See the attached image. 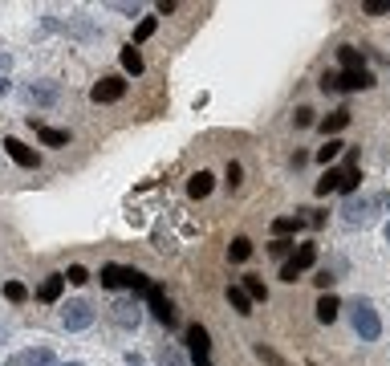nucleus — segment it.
<instances>
[{"label":"nucleus","instance_id":"473e14b6","mask_svg":"<svg viewBox=\"0 0 390 366\" xmlns=\"http://www.w3.org/2000/svg\"><path fill=\"white\" fill-rule=\"evenodd\" d=\"M289 249H292V240H273V244H268L273 256H289Z\"/></svg>","mask_w":390,"mask_h":366},{"label":"nucleus","instance_id":"ddd939ff","mask_svg":"<svg viewBox=\"0 0 390 366\" xmlns=\"http://www.w3.org/2000/svg\"><path fill=\"white\" fill-rule=\"evenodd\" d=\"M61 289H65V273H53V277H45V281H41L37 297L45 301V305H53V301H61Z\"/></svg>","mask_w":390,"mask_h":366},{"label":"nucleus","instance_id":"ea45409f","mask_svg":"<svg viewBox=\"0 0 390 366\" xmlns=\"http://www.w3.org/2000/svg\"><path fill=\"white\" fill-rule=\"evenodd\" d=\"M53 366H81V362H53Z\"/></svg>","mask_w":390,"mask_h":366},{"label":"nucleus","instance_id":"dca6fc26","mask_svg":"<svg viewBox=\"0 0 390 366\" xmlns=\"http://www.w3.org/2000/svg\"><path fill=\"white\" fill-rule=\"evenodd\" d=\"M187 342H191V354H208V350H211V342H208V326L191 321V326H187Z\"/></svg>","mask_w":390,"mask_h":366},{"label":"nucleus","instance_id":"aec40b11","mask_svg":"<svg viewBox=\"0 0 390 366\" xmlns=\"http://www.w3.org/2000/svg\"><path fill=\"white\" fill-rule=\"evenodd\" d=\"M297 228H301V216H276L273 220V236H276V240H289Z\"/></svg>","mask_w":390,"mask_h":366},{"label":"nucleus","instance_id":"393cba45","mask_svg":"<svg viewBox=\"0 0 390 366\" xmlns=\"http://www.w3.org/2000/svg\"><path fill=\"white\" fill-rule=\"evenodd\" d=\"M228 256H232L236 265L248 261V256H252V240H248V236H236V240H232V249H228Z\"/></svg>","mask_w":390,"mask_h":366},{"label":"nucleus","instance_id":"b1692460","mask_svg":"<svg viewBox=\"0 0 390 366\" xmlns=\"http://www.w3.org/2000/svg\"><path fill=\"white\" fill-rule=\"evenodd\" d=\"M338 61H341L345 69H362L366 53H362V49H354V45H341V49H338Z\"/></svg>","mask_w":390,"mask_h":366},{"label":"nucleus","instance_id":"39448f33","mask_svg":"<svg viewBox=\"0 0 390 366\" xmlns=\"http://www.w3.org/2000/svg\"><path fill=\"white\" fill-rule=\"evenodd\" d=\"M146 305H150V314H155V321H159V326H175V305L167 301V293H162L159 285L146 293Z\"/></svg>","mask_w":390,"mask_h":366},{"label":"nucleus","instance_id":"4be33fe9","mask_svg":"<svg viewBox=\"0 0 390 366\" xmlns=\"http://www.w3.org/2000/svg\"><path fill=\"white\" fill-rule=\"evenodd\" d=\"M338 183H341V167H329L321 179H317V187H313V191H317V196H329V191H338Z\"/></svg>","mask_w":390,"mask_h":366},{"label":"nucleus","instance_id":"e433bc0d","mask_svg":"<svg viewBox=\"0 0 390 366\" xmlns=\"http://www.w3.org/2000/svg\"><path fill=\"white\" fill-rule=\"evenodd\" d=\"M191 366H211V358L208 354H191Z\"/></svg>","mask_w":390,"mask_h":366},{"label":"nucleus","instance_id":"4468645a","mask_svg":"<svg viewBox=\"0 0 390 366\" xmlns=\"http://www.w3.org/2000/svg\"><path fill=\"white\" fill-rule=\"evenodd\" d=\"M211 187H215V179H211L208 171H195L191 179H187V196H191V200H203V196H211Z\"/></svg>","mask_w":390,"mask_h":366},{"label":"nucleus","instance_id":"a878e982","mask_svg":"<svg viewBox=\"0 0 390 366\" xmlns=\"http://www.w3.org/2000/svg\"><path fill=\"white\" fill-rule=\"evenodd\" d=\"M155 29H159V20H155V17H143V20H138V29H134V41H130V45L138 49V45L146 41V37L155 33Z\"/></svg>","mask_w":390,"mask_h":366},{"label":"nucleus","instance_id":"7ed1b4c3","mask_svg":"<svg viewBox=\"0 0 390 366\" xmlns=\"http://www.w3.org/2000/svg\"><path fill=\"white\" fill-rule=\"evenodd\" d=\"M313 261H317V249H313V244H297V252H292L289 261H285V268H280V281L292 285L309 265H313Z\"/></svg>","mask_w":390,"mask_h":366},{"label":"nucleus","instance_id":"1a4fd4ad","mask_svg":"<svg viewBox=\"0 0 390 366\" xmlns=\"http://www.w3.org/2000/svg\"><path fill=\"white\" fill-rule=\"evenodd\" d=\"M8 366H53V350L49 346H32V350H20L8 358Z\"/></svg>","mask_w":390,"mask_h":366},{"label":"nucleus","instance_id":"9b49d317","mask_svg":"<svg viewBox=\"0 0 390 366\" xmlns=\"http://www.w3.org/2000/svg\"><path fill=\"white\" fill-rule=\"evenodd\" d=\"M29 126L37 131V138H41L45 147H65V143H69V134H65V131H57V126H45V122H37L32 114H29Z\"/></svg>","mask_w":390,"mask_h":366},{"label":"nucleus","instance_id":"0eeeda50","mask_svg":"<svg viewBox=\"0 0 390 366\" xmlns=\"http://www.w3.org/2000/svg\"><path fill=\"white\" fill-rule=\"evenodd\" d=\"M110 317H114V326H122V330H134L138 326V301L130 297V301H114L110 305Z\"/></svg>","mask_w":390,"mask_h":366},{"label":"nucleus","instance_id":"72a5a7b5","mask_svg":"<svg viewBox=\"0 0 390 366\" xmlns=\"http://www.w3.org/2000/svg\"><path fill=\"white\" fill-rule=\"evenodd\" d=\"M228 187H240V163L236 159L228 163Z\"/></svg>","mask_w":390,"mask_h":366},{"label":"nucleus","instance_id":"f8f14e48","mask_svg":"<svg viewBox=\"0 0 390 366\" xmlns=\"http://www.w3.org/2000/svg\"><path fill=\"white\" fill-rule=\"evenodd\" d=\"M98 281L106 285V289H126V281H130V268H126V265H102V273H98Z\"/></svg>","mask_w":390,"mask_h":366},{"label":"nucleus","instance_id":"c756f323","mask_svg":"<svg viewBox=\"0 0 390 366\" xmlns=\"http://www.w3.org/2000/svg\"><path fill=\"white\" fill-rule=\"evenodd\" d=\"M65 281H69V285H85V281H90V273H85L81 265H69V268H65Z\"/></svg>","mask_w":390,"mask_h":366},{"label":"nucleus","instance_id":"f257e3e1","mask_svg":"<svg viewBox=\"0 0 390 366\" xmlns=\"http://www.w3.org/2000/svg\"><path fill=\"white\" fill-rule=\"evenodd\" d=\"M350 321H354V333L362 338V342H378L382 317H378V309H374V301H366V297L350 301Z\"/></svg>","mask_w":390,"mask_h":366},{"label":"nucleus","instance_id":"20e7f679","mask_svg":"<svg viewBox=\"0 0 390 366\" xmlns=\"http://www.w3.org/2000/svg\"><path fill=\"white\" fill-rule=\"evenodd\" d=\"M20 94H25V102H29V106H53V102L61 98L57 82H29Z\"/></svg>","mask_w":390,"mask_h":366},{"label":"nucleus","instance_id":"cd10ccee","mask_svg":"<svg viewBox=\"0 0 390 366\" xmlns=\"http://www.w3.org/2000/svg\"><path fill=\"white\" fill-rule=\"evenodd\" d=\"M341 155V143L338 138H325V147H317V163H333Z\"/></svg>","mask_w":390,"mask_h":366},{"label":"nucleus","instance_id":"f03ea898","mask_svg":"<svg viewBox=\"0 0 390 366\" xmlns=\"http://www.w3.org/2000/svg\"><path fill=\"white\" fill-rule=\"evenodd\" d=\"M94 305H90V301H81V297H69L61 305V326L65 330H90V326H94Z\"/></svg>","mask_w":390,"mask_h":366},{"label":"nucleus","instance_id":"5701e85b","mask_svg":"<svg viewBox=\"0 0 390 366\" xmlns=\"http://www.w3.org/2000/svg\"><path fill=\"white\" fill-rule=\"evenodd\" d=\"M345 122H350V110H333V114L321 118V131L325 134H338V131H345Z\"/></svg>","mask_w":390,"mask_h":366},{"label":"nucleus","instance_id":"bb28decb","mask_svg":"<svg viewBox=\"0 0 390 366\" xmlns=\"http://www.w3.org/2000/svg\"><path fill=\"white\" fill-rule=\"evenodd\" d=\"M155 358H159V366H187V358H183V354H179L175 346H162L159 354H155Z\"/></svg>","mask_w":390,"mask_h":366},{"label":"nucleus","instance_id":"4c0bfd02","mask_svg":"<svg viewBox=\"0 0 390 366\" xmlns=\"http://www.w3.org/2000/svg\"><path fill=\"white\" fill-rule=\"evenodd\" d=\"M0 94H8V82H4V78H0Z\"/></svg>","mask_w":390,"mask_h":366},{"label":"nucleus","instance_id":"f3484780","mask_svg":"<svg viewBox=\"0 0 390 366\" xmlns=\"http://www.w3.org/2000/svg\"><path fill=\"white\" fill-rule=\"evenodd\" d=\"M338 309H341L338 297H329V293H321V297H317V321H321V326L338 321Z\"/></svg>","mask_w":390,"mask_h":366},{"label":"nucleus","instance_id":"c85d7f7f","mask_svg":"<svg viewBox=\"0 0 390 366\" xmlns=\"http://www.w3.org/2000/svg\"><path fill=\"white\" fill-rule=\"evenodd\" d=\"M4 297L13 301V305H20V301H29V289L20 281H4Z\"/></svg>","mask_w":390,"mask_h":366},{"label":"nucleus","instance_id":"c9c22d12","mask_svg":"<svg viewBox=\"0 0 390 366\" xmlns=\"http://www.w3.org/2000/svg\"><path fill=\"white\" fill-rule=\"evenodd\" d=\"M313 281H317V289H321V293H325V289H329V285H333V277H329V273H317V277H313Z\"/></svg>","mask_w":390,"mask_h":366},{"label":"nucleus","instance_id":"2eb2a0df","mask_svg":"<svg viewBox=\"0 0 390 366\" xmlns=\"http://www.w3.org/2000/svg\"><path fill=\"white\" fill-rule=\"evenodd\" d=\"M370 208H374L370 200H350L341 208V212H345V224H366V220H370Z\"/></svg>","mask_w":390,"mask_h":366},{"label":"nucleus","instance_id":"a211bd4d","mask_svg":"<svg viewBox=\"0 0 390 366\" xmlns=\"http://www.w3.org/2000/svg\"><path fill=\"white\" fill-rule=\"evenodd\" d=\"M228 305H232V309H236V314H252V297H248V293H244L240 285H228Z\"/></svg>","mask_w":390,"mask_h":366},{"label":"nucleus","instance_id":"58836bf2","mask_svg":"<svg viewBox=\"0 0 390 366\" xmlns=\"http://www.w3.org/2000/svg\"><path fill=\"white\" fill-rule=\"evenodd\" d=\"M4 338H8V326H0V342H4Z\"/></svg>","mask_w":390,"mask_h":366},{"label":"nucleus","instance_id":"2f4dec72","mask_svg":"<svg viewBox=\"0 0 390 366\" xmlns=\"http://www.w3.org/2000/svg\"><path fill=\"white\" fill-rule=\"evenodd\" d=\"M292 122H297V126H313V110H309V106H301V110L292 114Z\"/></svg>","mask_w":390,"mask_h":366},{"label":"nucleus","instance_id":"6e6552de","mask_svg":"<svg viewBox=\"0 0 390 366\" xmlns=\"http://www.w3.org/2000/svg\"><path fill=\"white\" fill-rule=\"evenodd\" d=\"M4 150H8V159H13L16 167H29V171H32V167L41 163V155H37L32 147H25L20 138H4Z\"/></svg>","mask_w":390,"mask_h":366},{"label":"nucleus","instance_id":"423d86ee","mask_svg":"<svg viewBox=\"0 0 390 366\" xmlns=\"http://www.w3.org/2000/svg\"><path fill=\"white\" fill-rule=\"evenodd\" d=\"M122 94H126V82H122V78H102V82H94V90H90V98L94 102H102V106H106V102H118L122 98Z\"/></svg>","mask_w":390,"mask_h":366},{"label":"nucleus","instance_id":"9d476101","mask_svg":"<svg viewBox=\"0 0 390 366\" xmlns=\"http://www.w3.org/2000/svg\"><path fill=\"white\" fill-rule=\"evenodd\" d=\"M370 85H374L370 69H345V73H338L333 90H370Z\"/></svg>","mask_w":390,"mask_h":366},{"label":"nucleus","instance_id":"7c9ffc66","mask_svg":"<svg viewBox=\"0 0 390 366\" xmlns=\"http://www.w3.org/2000/svg\"><path fill=\"white\" fill-rule=\"evenodd\" d=\"M256 358H264L268 366H285V358H280V354H273V350H268V346H260V342H256Z\"/></svg>","mask_w":390,"mask_h":366},{"label":"nucleus","instance_id":"412c9836","mask_svg":"<svg viewBox=\"0 0 390 366\" xmlns=\"http://www.w3.org/2000/svg\"><path fill=\"white\" fill-rule=\"evenodd\" d=\"M118 61H122V69H126V73H143V53L134 49V45H126V49L118 53Z\"/></svg>","mask_w":390,"mask_h":366},{"label":"nucleus","instance_id":"f704fd0d","mask_svg":"<svg viewBox=\"0 0 390 366\" xmlns=\"http://www.w3.org/2000/svg\"><path fill=\"white\" fill-rule=\"evenodd\" d=\"M362 8H366V13H390V0H366Z\"/></svg>","mask_w":390,"mask_h":366},{"label":"nucleus","instance_id":"a19ab883","mask_svg":"<svg viewBox=\"0 0 390 366\" xmlns=\"http://www.w3.org/2000/svg\"><path fill=\"white\" fill-rule=\"evenodd\" d=\"M386 244H390V224H386Z\"/></svg>","mask_w":390,"mask_h":366},{"label":"nucleus","instance_id":"6ab92c4d","mask_svg":"<svg viewBox=\"0 0 390 366\" xmlns=\"http://www.w3.org/2000/svg\"><path fill=\"white\" fill-rule=\"evenodd\" d=\"M240 289L248 293V297H252V305L268 297V289H264V281H260V277H252V273H244V277H240Z\"/></svg>","mask_w":390,"mask_h":366}]
</instances>
